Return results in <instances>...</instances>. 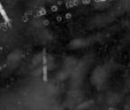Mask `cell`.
<instances>
[{"label": "cell", "mask_w": 130, "mask_h": 110, "mask_svg": "<svg viewBox=\"0 0 130 110\" xmlns=\"http://www.w3.org/2000/svg\"><path fill=\"white\" fill-rule=\"evenodd\" d=\"M111 77V68L107 64H98L90 75V83L97 90H103Z\"/></svg>", "instance_id": "obj_1"}, {"label": "cell", "mask_w": 130, "mask_h": 110, "mask_svg": "<svg viewBox=\"0 0 130 110\" xmlns=\"http://www.w3.org/2000/svg\"><path fill=\"white\" fill-rule=\"evenodd\" d=\"M88 44H89V39H87V38H76V39H74L73 41H71L70 46H71V48H74V50H80V48L88 46Z\"/></svg>", "instance_id": "obj_2"}, {"label": "cell", "mask_w": 130, "mask_h": 110, "mask_svg": "<svg viewBox=\"0 0 130 110\" xmlns=\"http://www.w3.org/2000/svg\"><path fill=\"white\" fill-rule=\"evenodd\" d=\"M124 108H126V110H130V99L127 100V102H126V106H124Z\"/></svg>", "instance_id": "obj_3"}, {"label": "cell", "mask_w": 130, "mask_h": 110, "mask_svg": "<svg viewBox=\"0 0 130 110\" xmlns=\"http://www.w3.org/2000/svg\"><path fill=\"white\" fill-rule=\"evenodd\" d=\"M128 87L130 88V77H129V79H128Z\"/></svg>", "instance_id": "obj_4"}, {"label": "cell", "mask_w": 130, "mask_h": 110, "mask_svg": "<svg viewBox=\"0 0 130 110\" xmlns=\"http://www.w3.org/2000/svg\"><path fill=\"white\" fill-rule=\"evenodd\" d=\"M48 1H53V0H48Z\"/></svg>", "instance_id": "obj_5"}]
</instances>
